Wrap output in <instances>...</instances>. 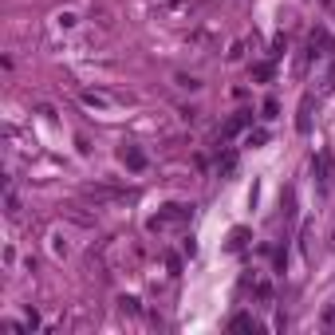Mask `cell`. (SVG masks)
Wrapping results in <instances>:
<instances>
[{
    "mask_svg": "<svg viewBox=\"0 0 335 335\" xmlns=\"http://www.w3.org/2000/svg\"><path fill=\"white\" fill-rule=\"evenodd\" d=\"M185 217H189V209H185V205H166V213H162V217H154V221H150V229H170V225H182Z\"/></svg>",
    "mask_w": 335,
    "mask_h": 335,
    "instance_id": "obj_1",
    "label": "cell"
},
{
    "mask_svg": "<svg viewBox=\"0 0 335 335\" xmlns=\"http://www.w3.org/2000/svg\"><path fill=\"white\" fill-rule=\"evenodd\" d=\"M320 174H323V178H320V185H331V174H335V162H331V154H327V150H323V154H320Z\"/></svg>",
    "mask_w": 335,
    "mask_h": 335,
    "instance_id": "obj_2",
    "label": "cell"
},
{
    "mask_svg": "<svg viewBox=\"0 0 335 335\" xmlns=\"http://www.w3.org/2000/svg\"><path fill=\"white\" fill-rule=\"evenodd\" d=\"M122 162H126L130 170H142V166H146V158H142L138 150H122Z\"/></svg>",
    "mask_w": 335,
    "mask_h": 335,
    "instance_id": "obj_3",
    "label": "cell"
}]
</instances>
